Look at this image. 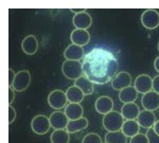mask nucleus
Returning a JSON list of instances; mask_svg holds the SVG:
<instances>
[{
    "instance_id": "obj_1",
    "label": "nucleus",
    "mask_w": 159,
    "mask_h": 143,
    "mask_svg": "<svg viewBox=\"0 0 159 143\" xmlns=\"http://www.w3.org/2000/svg\"><path fill=\"white\" fill-rule=\"evenodd\" d=\"M118 60L110 51L94 48L84 56L83 72L88 80L93 84L104 85L111 82L117 75Z\"/></svg>"
},
{
    "instance_id": "obj_2",
    "label": "nucleus",
    "mask_w": 159,
    "mask_h": 143,
    "mask_svg": "<svg viewBox=\"0 0 159 143\" xmlns=\"http://www.w3.org/2000/svg\"><path fill=\"white\" fill-rule=\"evenodd\" d=\"M124 123V118L118 111H110L103 118V126L107 132H120Z\"/></svg>"
},
{
    "instance_id": "obj_3",
    "label": "nucleus",
    "mask_w": 159,
    "mask_h": 143,
    "mask_svg": "<svg viewBox=\"0 0 159 143\" xmlns=\"http://www.w3.org/2000/svg\"><path fill=\"white\" fill-rule=\"evenodd\" d=\"M63 74L69 80H78L83 76V67L79 60H65L61 65Z\"/></svg>"
},
{
    "instance_id": "obj_4",
    "label": "nucleus",
    "mask_w": 159,
    "mask_h": 143,
    "mask_svg": "<svg viewBox=\"0 0 159 143\" xmlns=\"http://www.w3.org/2000/svg\"><path fill=\"white\" fill-rule=\"evenodd\" d=\"M51 127L50 120L48 117L43 114H37L32 119L31 122V128L37 135H45L49 132Z\"/></svg>"
},
{
    "instance_id": "obj_5",
    "label": "nucleus",
    "mask_w": 159,
    "mask_h": 143,
    "mask_svg": "<svg viewBox=\"0 0 159 143\" xmlns=\"http://www.w3.org/2000/svg\"><path fill=\"white\" fill-rule=\"evenodd\" d=\"M31 73L28 70H21L19 72L16 73V76H15L14 83L12 85V88L14 89L15 91H18V92H21V91L25 90L31 84Z\"/></svg>"
},
{
    "instance_id": "obj_6",
    "label": "nucleus",
    "mask_w": 159,
    "mask_h": 143,
    "mask_svg": "<svg viewBox=\"0 0 159 143\" xmlns=\"http://www.w3.org/2000/svg\"><path fill=\"white\" fill-rule=\"evenodd\" d=\"M141 24L148 30H153L159 25V13L156 10H145L141 15Z\"/></svg>"
},
{
    "instance_id": "obj_7",
    "label": "nucleus",
    "mask_w": 159,
    "mask_h": 143,
    "mask_svg": "<svg viewBox=\"0 0 159 143\" xmlns=\"http://www.w3.org/2000/svg\"><path fill=\"white\" fill-rule=\"evenodd\" d=\"M68 102L66 92L61 90H53L48 96V103L54 109H61L66 106V103Z\"/></svg>"
},
{
    "instance_id": "obj_8",
    "label": "nucleus",
    "mask_w": 159,
    "mask_h": 143,
    "mask_svg": "<svg viewBox=\"0 0 159 143\" xmlns=\"http://www.w3.org/2000/svg\"><path fill=\"white\" fill-rule=\"evenodd\" d=\"M141 104L145 110L154 111L159 108V94L154 90L144 93L141 99Z\"/></svg>"
},
{
    "instance_id": "obj_9",
    "label": "nucleus",
    "mask_w": 159,
    "mask_h": 143,
    "mask_svg": "<svg viewBox=\"0 0 159 143\" xmlns=\"http://www.w3.org/2000/svg\"><path fill=\"white\" fill-rule=\"evenodd\" d=\"M130 84H132V75L129 72H125V71L118 72L117 75L114 78V80L111 81L112 88L118 91H121L122 89L132 86Z\"/></svg>"
},
{
    "instance_id": "obj_10",
    "label": "nucleus",
    "mask_w": 159,
    "mask_h": 143,
    "mask_svg": "<svg viewBox=\"0 0 159 143\" xmlns=\"http://www.w3.org/2000/svg\"><path fill=\"white\" fill-rule=\"evenodd\" d=\"M134 87L138 91V93H147L153 88V78L148 74L138 75L135 80Z\"/></svg>"
},
{
    "instance_id": "obj_11",
    "label": "nucleus",
    "mask_w": 159,
    "mask_h": 143,
    "mask_svg": "<svg viewBox=\"0 0 159 143\" xmlns=\"http://www.w3.org/2000/svg\"><path fill=\"white\" fill-rule=\"evenodd\" d=\"M49 120L51 127H53L54 129H65L69 122V119L67 118L66 114L61 111L52 112Z\"/></svg>"
},
{
    "instance_id": "obj_12",
    "label": "nucleus",
    "mask_w": 159,
    "mask_h": 143,
    "mask_svg": "<svg viewBox=\"0 0 159 143\" xmlns=\"http://www.w3.org/2000/svg\"><path fill=\"white\" fill-rule=\"evenodd\" d=\"M72 22L76 29L87 30L89 27H91L92 18H91L90 14H88V13L85 11V12H82V13H79V14L74 15Z\"/></svg>"
},
{
    "instance_id": "obj_13",
    "label": "nucleus",
    "mask_w": 159,
    "mask_h": 143,
    "mask_svg": "<svg viewBox=\"0 0 159 143\" xmlns=\"http://www.w3.org/2000/svg\"><path fill=\"white\" fill-rule=\"evenodd\" d=\"M94 107H96V110L101 114H107L108 112L112 111L114 109V101H112L111 98L107 96H100V98L96 101V104H94Z\"/></svg>"
},
{
    "instance_id": "obj_14",
    "label": "nucleus",
    "mask_w": 159,
    "mask_h": 143,
    "mask_svg": "<svg viewBox=\"0 0 159 143\" xmlns=\"http://www.w3.org/2000/svg\"><path fill=\"white\" fill-rule=\"evenodd\" d=\"M138 124L143 128H153L154 124L156 123V116L154 114L153 111L150 110H142L140 111L139 116L137 118Z\"/></svg>"
},
{
    "instance_id": "obj_15",
    "label": "nucleus",
    "mask_w": 159,
    "mask_h": 143,
    "mask_svg": "<svg viewBox=\"0 0 159 143\" xmlns=\"http://www.w3.org/2000/svg\"><path fill=\"white\" fill-rule=\"evenodd\" d=\"M64 56H65L66 60H79L80 62V60L84 58L83 47L74 44L69 45L64 51Z\"/></svg>"
},
{
    "instance_id": "obj_16",
    "label": "nucleus",
    "mask_w": 159,
    "mask_h": 143,
    "mask_svg": "<svg viewBox=\"0 0 159 143\" xmlns=\"http://www.w3.org/2000/svg\"><path fill=\"white\" fill-rule=\"evenodd\" d=\"M70 39L72 42V44L83 47V46H86L89 42V40H90V34H89V32L87 30L75 29L71 33Z\"/></svg>"
},
{
    "instance_id": "obj_17",
    "label": "nucleus",
    "mask_w": 159,
    "mask_h": 143,
    "mask_svg": "<svg viewBox=\"0 0 159 143\" xmlns=\"http://www.w3.org/2000/svg\"><path fill=\"white\" fill-rule=\"evenodd\" d=\"M21 49L28 55H33L38 50V42L34 35H28L21 42Z\"/></svg>"
},
{
    "instance_id": "obj_18",
    "label": "nucleus",
    "mask_w": 159,
    "mask_h": 143,
    "mask_svg": "<svg viewBox=\"0 0 159 143\" xmlns=\"http://www.w3.org/2000/svg\"><path fill=\"white\" fill-rule=\"evenodd\" d=\"M140 114V109L136 103L124 104L121 108V114L125 120H136Z\"/></svg>"
},
{
    "instance_id": "obj_19",
    "label": "nucleus",
    "mask_w": 159,
    "mask_h": 143,
    "mask_svg": "<svg viewBox=\"0 0 159 143\" xmlns=\"http://www.w3.org/2000/svg\"><path fill=\"white\" fill-rule=\"evenodd\" d=\"M138 98V91L136 90L134 86H129L124 89H122L119 92V99L122 103H135V101Z\"/></svg>"
},
{
    "instance_id": "obj_20",
    "label": "nucleus",
    "mask_w": 159,
    "mask_h": 143,
    "mask_svg": "<svg viewBox=\"0 0 159 143\" xmlns=\"http://www.w3.org/2000/svg\"><path fill=\"white\" fill-rule=\"evenodd\" d=\"M65 114L69 120H78L83 117V114H84L83 106H82L81 104L69 103L68 105L66 106Z\"/></svg>"
},
{
    "instance_id": "obj_21",
    "label": "nucleus",
    "mask_w": 159,
    "mask_h": 143,
    "mask_svg": "<svg viewBox=\"0 0 159 143\" xmlns=\"http://www.w3.org/2000/svg\"><path fill=\"white\" fill-rule=\"evenodd\" d=\"M87 126H88V120L84 118V117H82V118H80L78 120H69L68 125L66 127V131L69 134H73V132L83 131Z\"/></svg>"
},
{
    "instance_id": "obj_22",
    "label": "nucleus",
    "mask_w": 159,
    "mask_h": 143,
    "mask_svg": "<svg viewBox=\"0 0 159 143\" xmlns=\"http://www.w3.org/2000/svg\"><path fill=\"white\" fill-rule=\"evenodd\" d=\"M139 129H140V125L138 124V122L136 120H126L123 123L121 131L126 137L133 138L136 135L139 134Z\"/></svg>"
},
{
    "instance_id": "obj_23",
    "label": "nucleus",
    "mask_w": 159,
    "mask_h": 143,
    "mask_svg": "<svg viewBox=\"0 0 159 143\" xmlns=\"http://www.w3.org/2000/svg\"><path fill=\"white\" fill-rule=\"evenodd\" d=\"M66 96H67L68 102H70V103L80 104L82 101H83L85 94L83 93V91H82L79 87H76L75 85H73V86H70V87L67 89Z\"/></svg>"
},
{
    "instance_id": "obj_24",
    "label": "nucleus",
    "mask_w": 159,
    "mask_h": 143,
    "mask_svg": "<svg viewBox=\"0 0 159 143\" xmlns=\"http://www.w3.org/2000/svg\"><path fill=\"white\" fill-rule=\"evenodd\" d=\"M74 85L81 89L85 96L91 94L93 92V83L90 80H88L86 76H81L78 80H75L74 81Z\"/></svg>"
},
{
    "instance_id": "obj_25",
    "label": "nucleus",
    "mask_w": 159,
    "mask_h": 143,
    "mask_svg": "<svg viewBox=\"0 0 159 143\" xmlns=\"http://www.w3.org/2000/svg\"><path fill=\"white\" fill-rule=\"evenodd\" d=\"M70 136L65 129H54L51 134V143H69Z\"/></svg>"
},
{
    "instance_id": "obj_26",
    "label": "nucleus",
    "mask_w": 159,
    "mask_h": 143,
    "mask_svg": "<svg viewBox=\"0 0 159 143\" xmlns=\"http://www.w3.org/2000/svg\"><path fill=\"white\" fill-rule=\"evenodd\" d=\"M126 136L122 132H109L105 136L106 143H126Z\"/></svg>"
},
{
    "instance_id": "obj_27",
    "label": "nucleus",
    "mask_w": 159,
    "mask_h": 143,
    "mask_svg": "<svg viewBox=\"0 0 159 143\" xmlns=\"http://www.w3.org/2000/svg\"><path fill=\"white\" fill-rule=\"evenodd\" d=\"M82 143H102V139L98 134L89 132V134H87L86 136L83 138Z\"/></svg>"
},
{
    "instance_id": "obj_28",
    "label": "nucleus",
    "mask_w": 159,
    "mask_h": 143,
    "mask_svg": "<svg viewBox=\"0 0 159 143\" xmlns=\"http://www.w3.org/2000/svg\"><path fill=\"white\" fill-rule=\"evenodd\" d=\"M145 135H147V137H148V143H159V135L156 134L153 128L148 129Z\"/></svg>"
},
{
    "instance_id": "obj_29",
    "label": "nucleus",
    "mask_w": 159,
    "mask_h": 143,
    "mask_svg": "<svg viewBox=\"0 0 159 143\" xmlns=\"http://www.w3.org/2000/svg\"><path fill=\"white\" fill-rule=\"evenodd\" d=\"M130 143H148V140L145 134H138L130 139Z\"/></svg>"
},
{
    "instance_id": "obj_30",
    "label": "nucleus",
    "mask_w": 159,
    "mask_h": 143,
    "mask_svg": "<svg viewBox=\"0 0 159 143\" xmlns=\"http://www.w3.org/2000/svg\"><path fill=\"white\" fill-rule=\"evenodd\" d=\"M15 119H16V110H15L14 107H12L10 105L9 106V123L12 124Z\"/></svg>"
},
{
    "instance_id": "obj_31",
    "label": "nucleus",
    "mask_w": 159,
    "mask_h": 143,
    "mask_svg": "<svg viewBox=\"0 0 159 143\" xmlns=\"http://www.w3.org/2000/svg\"><path fill=\"white\" fill-rule=\"evenodd\" d=\"M153 90L159 94V75H156L153 78Z\"/></svg>"
},
{
    "instance_id": "obj_32",
    "label": "nucleus",
    "mask_w": 159,
    "mask_h": 143,
    "mask_svg": "<svg viewBox=\"0 0 159 143\" xmlns=\"http://www.w3.org/2000/svg\"><path fill=\"white\" fill-rule=\"evenodd\" d=\"M15 76H16V74H15V72L12 70L11 68H10V69H9V86H10V87H12L13 83H14Z\"/></svg>"
},
{
    "instance_id": "obj_33",
    "label": "nucleus",
    "mask_w": 159,
    "mask_h": 143,
    "mask_svg": "<svg viewBox=\"0 0 159 143\" xmlns=\"http://www.w3.org/2000/svg\"><path fill=\"white\" fill-rule=\"evenodd\" d=\"M15 99V90L12 87L9 88V104L11 105Z\"/></svg>"
},
{
    "instance_id": "obj_34",
    "label": "nucleus",
    "mask_w": 159,
    "mask_h": 143,
    "mask_svg": "<svg viewBox=\"0 0 159 143\" xmlns=\"http://www.w3.org/2000/svg\"><path fill=\"white\" fill-rule=\"evenodd\" d=\"M153 129H154V131H155L156 134L159 135V120H158V121H156V123L154 124Z\"/></svg>"
},
{
    "instance_id": "obj_35",
    "label": "nucleus",
    "mask_w": 159,
    "mask_h": 143,
    "mask_svg": "<svg viewBox=\"0 0 159 143\" xmlns=\"http://www.w3.org/2000/svg\"><path fill=\"white\" fill-rule=\"evenodd\" d=\"M154 67H155V70L159 72V56L155 60V62H154Z\"/></svg>"
},
{
    "instance_id": "obj_36",
    "label": "nucleus",
    "mask_w": 159,
    "mask_h": 143,
    "mask_svg": "<svg viewBox=\"0 0 159 143\" xmlns=\"http://www.w3.org/2000/svg\"><path fill=\"white\" fill-rule=\"evenodd\" d=\"M158 51H159V42H158Z\"/></svg>"
}]
</instances>
